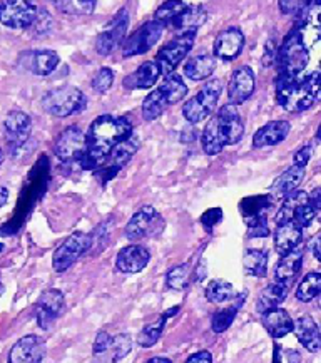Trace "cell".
Returning <instances> with one entry per match:
<instances>
[{"mask_svg": "<svg viewBox=\"0 0 321 363\" xmlns=\"http://www.w3.org/2000/svg\"><path fill=\"white\" fill-rule=\"evenodd\" d=\"M27 67L37 76H49L59 66V55L54 50H34L27 54Z\"/></svg>", "mask_w": 321, "mask_h": 363, "instance_id": "cell-30", "label": "cell"}, {"mask_svg": "<svg viewBox=\"0 0 321 363\" xmlns=\"http://www.w3.org/2000/svg\"><path fill=\"white\" fill-rule=\"evenodd\" d=\"M321 76L318 71L310 76L290 79L278 76L276 79V101L288 113H303L320 99Z\"/></svg>", "mask_w": 321, "mask_h": 363, "instance_id": "cell-3", "label": "cell"}, {"mask_svg": "<svg viewBox=\"0 0 321 363\" xmlns=\"http://www.w3.org/2000/svg\"><path fill=\"white\" fill-rule=\"evenodd\" d=\"M37 13L34 0H0V24L11 29H27Z\"/></svg>", "mask_w": 321, "mask_h": 363, "instance_id": "cell-9", "label": "cell"}, {"mask_svg": "<svg viewBox=\"0 0 321 363\" xmlns=\"http://www.w3.org/2000/svg\"><path fill=\"white\" fill-rule=\"evenodd\" d=\"M128 26H129V13L124 9V11H120L118 16H116L109 29L97 35V40H96L97 52L101 55L113 54V50L118 48V45H120V42L124 40L125 32H128Z\"/></svg>", "mask_w": 321, "mask_h": 363, "instance_id": "cell-14", "label": "cell"}, {"mask_svg": "<svg viewBox=\"0 0 321 363\" xmlns=\"http://www.w3.org/2000/svg\"><path fill=\"white\" fill-rule=\"evenodd\" d=\"M311 156H313V146L311 144H306L300 149V151L295 152V157H293V164L295 166H300V167H306L308 164Z\"/></svg>", "mask_w": 321, "mask_h": 363, "instance_id": "cell-49", "label": "cell"}, {"mask_svg": "<svg viewBox=\"0 0 321 363\" xmlns=\"http://www.w3.org/2000/svg\"><path fill=\"white\" fill-rule=\"evenodd\" d=\"M271 196H251L244 198L243 201H241L240 209L241 213H243V218L248 228L266 223V215L269 208H271Z\"/></svg>", "mask_w": 321, "mask_h": 363, "instance_id": "cell-23", "label": "cell"}, {"mask_svg": "<svg viewBox=\"0 0 321 363\" xmlns=\"http://www.w3.org/2000/svg\"><path fill=\"white\" fill-rule=\"evenodd\" d=\"M303 178H305V167L293 164L291 167H288L285 173L274 179L271 189H269V196L273 199H283L286 194H290L291 191L298 189V186L301 184Z\"/></svg>", "mask_w": 321, "mask_h": 363, "instance_id": "cell-26", "label": "cell"}, {"mask_svg": "<svg viewBox=\"0 0 321 363\" xmlns=\"http://www.w3.org/2000/svg\"><path fill=\"white\" fill-rule=\"evenodd\" d=\"M84 4H86L87 7H91L92 11H94V7H96V0H82Z\"/></svg>", "mask_w": 321, "mask_h": 363, "instance_id": "cell-57", "label": "cell"}, {"mask_svg": "<svg viewBox=\"0 0 321 363\" xmlns=\"http://www.w3.org/2000/svg\"><path fill=\"white\" fill-rule=\"evenodd\" d=\"M164 32V24L162 22L152 21L139 27L133 35H129L123 44V55L124 57H133V55L146 54L157 44Z\"/></svg>", "mask_w": 321, "mask_h": 363, "instance_id": "cell-11", "label": "cell"}, {"mask_svg": "<svg viewBox=\"0 0 321 363\" xmlns=\"http://www.w3.org/2000/svg\"><path fill=\"white\" fill-rule=\"evenodd\" d=\"M4 128H6L9 146L12 149H18L29 141L32 133V119L29 114L22 113V111H12V113L7 114Z\"/></svg>", "mask_w": 321, "mask_h": 363, "instance_id": "cell-16", "label": "cell"}, {"mask_svg": "<svg viewBox=\"0 0 321 363\" xmlns=\"http://www.w3.org/2000/svg\"><path fill=\"white\" fill-rule=\"evenodd\" d=\"M291 131V124L288 121H271L256 131L253 138V147L261 149L268 146H276L285 141Z\"/></svg>", "mask_w": 321, "mask_h": 363, "instance_id": "cell-20", "label": "cell"}, {"mask_svg": "<svg viewBox=\"0 0 321 363\" xmlns=\"http://www.w3.org/2000/svg\"><path fill=\"white\" fill-rule=\"evenodd\" d=\"M223 92V82L220 79H211L208 81L201 89L198 91L196 96L183 106V116L191 124H198L201 121L208 119L214 113L218 101H220Z\"/></svg>", "mask_w": 321, "mask_h": 363, "instance_id": "cell-5", "label": "cell"}, {"mask_svg": "<svg viewBox=\"0 0 321 363\" xmlns=\"http://www.w3.org/2000/svg\"><path fill=\"white\" fill-rule=\"evenodd\" d=\"M243 268L251 277L263 278L268 274V253L264 250H248L243 256Z\"/></svg>", "mask_w": 321, "mask_h": 363, "instance_id": "cell-35", "label": "cell"}, {"mask_svg": "<svg viewBox=\"0 0 321 363\" xmlns=\"http://www.w3.org/2000/svg\"><path fill=\"white\" fill-rule=\"evenodd\" d=\"M232 296H235V288H232L230 281L213 280L206 286V298L211 303H225V301L232 300Z\"/></svg>", "mask_w": 321, "mask_h": 363, "instance_id": "cell-40", "label": "cell"}, {"mask_svg": "<svg viewBox=\"0 0 321 363\" xmlns=\"http://www.w3.org/2000/svg\"><path fill=\"white\" fill-rule=\"evenodd\" d=\"M313 255H315V258L320 262V259H321V255H320V236H316L315 241H313Z\"/></svg>", "mask_w": 321, "mask_h": 363, "instance_id": "cell-54", "label": "cell"}, {"mask_svg": "<svg viewBox=\"0 0 321 363\" xmlns=\"http://www.w3.org/2000/svg\"><path fill=\"white\" fill-rule=\"evenodd\" d=\"M146 363H173L169 360V358H164V357H154L151 358V360L146 362Z\"/></svg>", "mask_w": 321, "mask_h": 363, "instance_id": "cell-55", "label": "cell"}, {"mask_svg": "<svg viewBox=\"0 0 321 363\" xmlns=\"http://www.w3.org/2000/svg\"><path fill=\"white\" fill-rule=\"evenodd\" d=\"M92 246V235L89 233L76 231L72 233L69 238L64 241L62 245L55 250L54 258H52V267L57 273L66 272L72 267L74 263L81 258L82 255H86Z\"/></svg>", "mask_w": 321, "mask_h": 363, "instance_id": "cell-7", "label": "cell"}, {"mask_svg": "<svg viewBox=\"0 0 321 363\" xmlns=\"http://www.w3.org/2000/svg\"><path fill=\"white\" fill-rule=\"evenodd\" d=\"M254 89L256 76L253 69L248 66L240 67L238 71L232 74L230 86H227V99H230V104H243L244 101H248L254 94Z\"/></svg>", "mask_w": 321, "mask_h": 363, "instance_id": "cell-17", "label": "cell"}, {"mask_svg": "<svg viewBox=\"0 0 321 363\" xmlns=\"http://www.w3.org/2000/svg\"><path fill=\"white\" fill-rule=\"evenodd\" d=\"M86 102V96L81 89L74 86H62L49 91L42 97V108L55 118H67L82 111Z\"/></svg>", "mask_w": 321, "mask_h": 363, "instance_id": "cell-6", "label": "cell"}, {"mask_svg": "<svg viewBox=\"0 0 321 363\" xmlns=\"http://www.w3.org/2000/svg\"><path fill=\"white\" fill-rule=\"evenodd\" d=\"M261 322L273 338H283L293 332V318L286 310L280 308V306L264 311Z\"/></svg>", "mask_w": 321, "mask_h": 363, "instance_id": "cell-27", "label": "cell"}, {"mask_svg": "<svg viewBox=\"0 0 321 363\" xmlns=\"http://www.w3.org/2000/svg\"><path fill=\"white\" fill-rule=\"evenodd\" d=\"M274 363H280V347L274 345Z\"/></svg>", "mask_w": 321, "mask_h": 363, "instance_id": "cell-56", "label": "cell"}, {"mask_svg": "<svg viewBox=\"0 0 321 363\" xmlns=\"http://www.w3.org/2000/svg\"><path fill=\"white\" fill-rule=\"evenodd\" d=\"M32 26H34L35 34L42 35V34H45V32H49L50 29H52L54 21H52V17H50V13L45 11V9H40V11H37Z\"/></svg>", "mask_w": 321, "mask_h": 363, "instance_id": "cell-45", "label": "cell"}, {"mask_svg": "<svg viewBox=\"0 0 321 363\" xmlns=\"http://www.w3.org/2000/svg\"><path fill=\"white\" fill-rule=\"evenodd\" d=\"M305 203H308V193H306V191L295 189V191H291L290 194H286V196L283 198V204H281L280 211H278V215H276L278 225L293 221L295 211L301 206V204H305Z\"/></svg>", "mask_w": 321, "mask_h": 363, "instance_id": "cell-33", "label": "cell"}, {"mask_svg": "<svg viewBox=\"0 0 321 363\" xmlns=\"http://www.w3.org/2000/svg\"><path fill=\"white\" fill-rule=\"evenodd\" d=\"M4 250V245H0V251H2Z\"/></svg>", "mask_w": 321, "mask_h": 363, "instance_id": "cell-60", "label": "cell"}, {"mask_svg": "<svg viewBox=\"0 0 321 363\" xmlns=\"http://www.w3.org/2000/svg\"><path fill=\"white\" fill-rule=\"evenodd\" d=\"M310 62L308 48L305 44V35L301 29H295L283 42L280 52H278V76L298 79Z\"/></svg>", "mask_w": 321, "mask_h": 363, "instance_id": "cell-4", "label": "cell"}, {"mask_svg": "<svg viewBox=\"0 0 321 363\" xmlns=\"http://www.w3.org/2000/svg\"><path fill=\"white\" fill-rule=\"evenodd\" d=\"M301 240H303V230L293 221L278 225L276 231H274V248H276L280 256L296 250Z\"/></svg>", "mask_w": 321, "mask_h": 363, "instance_id": "cell-24", "label": "cell"}, {"mask_svg": "<svg viewBox=\"0 0 321 363\" xmlns=\"http://www.w3.org/2000/svg\"><path fill=\"white\" fill-rule=\"evenodd\" d=\"M84 149H86V134L77 125H69L55 139L54 155L62 162H74L81 160Z\"/></svg>", "mask_w": 321, "mask_h": 363, "instance_id": "cell-12", "label": "cell"}, {"mask_svg": "<svg viewBox=\"0 0 321 363\" xmlns=\"http://www.w3.org/2000/svg\"><path fill=\"white\" fill-rule=\"evenodd\" d=\"M286 296H288V288L280 285V283L268 285L266 288H263L261 293H259L258 303H256V311L263 315L264 311L278 308V306L286 300Z\"/></svg>", "mask_w": 321, "mask_h": 363, "instance_id": "cell-31", "label": "cell"}, {"mask_svg": "<svg viewBox=\"0 0 321 363\" xmlns=\"http://www.w3.org/2000/svg\"><path fill=\"white\" fill-rule=\"evenodd\" d=\"M208 13L201 6H188L178 17L173 18V29L178 34H196L199 27L206 22Z\"/></svg>", "mask_w": 321, "mask_h": 363, "instance_id": "cell-25", "label": "cell"}, {"mask_svg": "<svg viewBox=\"0 0 321 363\" xmlns=\"http://www.w3.org/2000/svg\"><path fill=\"white\" fill-rule=\"evenodd\" d=\"M248 235L249 236H254V238H266V236L269 235L268 223H261V225L249 226L248 228Z\"/></svg>", "mask_w": 321, "mask_h": 363, "instance_id": "cell-50", "label": "cell"}, {"mask_svg": "<svg viewBox=\"0 0 321 363\" xmlns=\"http://www.w3.org/2000/svg\"><path fill=\"white\" fill-rule=\"evenodd\" d=\"M161 72L154 60H147L141 64V67L136 72L124 79V86L128 89H149L157 82Z\"/></svg>", "mask_w": 321, "mask_h": 363, "instance_id": "cell-28", "label": "cell"}, {"mask_svg": "<svg viewBox=\"0 0 321 363\" xmlns=\"http://www.w3.org/2000/svg\"><path fill=\"white\" fill-rule=\"evenodd\" d=\"M186 363H213V355L206 350L203 352H198L194 353V355H191Z\"/></svg>", "mask_w": 321, "mask_h": 363, "instance_id": "cell-51", "label": "cell"}, {"mask_svg": "<svg viewBox=\"0 0 321 363\" xmlns=\"http://www.w3.org/2000/svg\"><path fill=\"white\" fill-rule=\"evenodd\" d=\"M293 332H295L298 342L311 353H318L321 348V337L318 325L310 315L301 316L293 322Z\"/></svg>", "mask_w": 321, "mask_h": 363, "instance_id": "cell-22", "label": "cell"}, {"mask_svg": "<svg viewBox=\"0 0 321 363\" xmlns=\"http://www.w3.org/2000/svg\"><path fill=\"white\" fill-rule=\"evenodd\" d=\"M111 345H113V337H111L107 332H99L97 333V338L94 342V350L96 355H99V353H104L107 350H111Z\"/></svg>", "mask_w": 321, "mask_h": 363, "instance_id": "cell-48", "label": "cell"}, {"mask_svg": "<svg viewBox=\"0 0 321 363\" xmlns=\"http://www.w3.org/2000/svg\"><path fill=\"white\" fill-rule=\"evenodd\" d=\"M133 134V124L128 118H116V116H99L91 124L86 134V149L81 156L82 169H97L104 164L109 152L116 144L124 141Z\"/></svg>", "mask_w": 321, "mask_h": 363, "instance_id": "cell-1", "label": "cell"}, {"mask_svg": "<svg viewBox=\"0 0 321 363\" xmlns=\"http://www.w3.org/2000/svg\"><path fill=\"white\" fill-rule=\"evenodd\" d=\"M244 136V124L235 104H226L218 111L204 128L201 144L208 156L220 155L226 146L240 143Z\"/></svg>", "mask_w": 321, "mask_h": 363, "instance_id": "cell-2", "label": "cell"}, {"mask_svg": "<svg viewBox=\"0 0 321 363\" xmlns=\"http://www.w3.org/2000/svg\"><path fill=\"white\" fill-rule=\"evenodd\" d=\"M64 293L55 290V288H50V290H45L39 298V303H37V323L42 330H49L50 325H52L60 311L64 308Z\"/></svg>", "mask_w": 321, "mask_h": 363, "instance_id": "cell-15", "label": "cell"}, {"mask_svg": "<svg viewBox=\"0 0 321 363\" xmlns=\"http://www.w3.org/2000/svg\"><path fill=\"white\" fill-rule=\"evenodd\" d=\"M216 59L211 54H201L196 57H191L184 64V76L191 81H204V79L211 77L216 71Z\"/></svg>", "mask_w": 321, "mask_h": 363, "instance_id": "cell-29", "label": "cell"}, {"mask_svg": "<svg viewBox=\"0 0 321 363\" xmlns=\"http://www.w3.org/2000/svg\"><path fill=\"white\" fill-rule=\"evenodd\" d=\"M244 296H246V293H243V296H238L240 298L238 303L230 306V308L216 311V313L211 316V328L214 333H223L231 327L232 322H235L236 315H238L240 306L244 303Z\"/></svg>", "mask_w": 321, "mask_h": 363, "instance_id": "cell-36", "label": "cell"}, {"mask_svg": "<svg viewBox=\"0 0 321 363\" xmlns=\"http://www.w3.org/2000/svg\"><path fill=\"white\" fill-rule=\"evenodd\" d=\"M301 267H303V253L296 248L281 256L274 269V278L280 285L290 288L295 283L298 273L301 272Z\"/></svg>", "mask_w": 321, "mask_h": 363, "instance_id": "cell-21", "label": "cell"}, {"mask_svg": "<svg viewBox=\"0 0 321 363\" xmlns=\"http://www.w3.org/2000/svg\"><path fill=\"white\" fill-rule=\"evenodd\" d=\"M311 0H280L278 6H280V11L286 16H293V13H300L305 11L306 7L310 6Z\"/></svg>", "mask_w": 321, "mask_h": 363, "instance_id": "cell-46", "label": "cell"}, {"mask_svg": "<svg viewBox=\"0 0 321 363\" xmlns=\"http://www.w3.org/2000/svg\"><path fill=\"white\" fill-rule=\"evenodd\" d=\"M321 290V274L320 273H308L306 277L301 280L300 286L296 290V298L303 303H308V301L313 300L320 295Z\"/></svg>", "mask_w": 321, "mask_h": 363, "instance_id": "cell-38", "label": "cell"}, {"mask_svg": "<svg viewBox=\"0 0 321 363\" xmlns=\"http://www.w3.org/2000/svg\"><path fill=\"white\" fill-rule=\"evenodd\" d=\"M179 308H181V306H174V308L167 310L166 313L162 315L159 320H157V322L151 323V325H146V327L142 328V332L139 333V337H137L139 345H141L142 348L154 347L157 343V340L161 338V333H162V330H164V325L167 322V318H171V316L178 313Z\"/></svg>", "mask_w": 321, "mask_h": 363, "instance_id": "cell-32", "label": "cell"}, {"mask_svg": "<svg viewBox=\"0 0 321 363\" xmlns=\"http://www.w3.org/2000/svg\"><path fill=\"white\" fill-rule=\"evenodd\" d=\"M114 84V72L109 67H102L99 72L96 74V77L92 79V89L99 94H106L107 91L113 87Z\"/></svg>", "mask_w": 321, "mask_h": 363, "instance_id": "cell-43", "label": "cell"}, {"mask_svg": "<svg viewBox=\"0 0 321 363\" xmlns=\"http://www.w3.org/2000/svg\"><path fill=\"white\" fill-rule=\"evenodd\" d=\"M191 274H193V267H191V263H183L179 264V267H174L173 269L167 272V277H166L167 286L176 291L186 290L191 283Z\"/></svg>", "mask_w": 321, "mask_h": 363, "instance_id": "cell-37", "label": "cell"}, {"mask_svg": "<svg viewBox=\"0 0 321 363\" xmlns=\"http://www.w3.org/2000/svg\"><path fill=\"white\" fill-rule=\"evenodd\" d=\"M151 262V253L141 245H129L118 253L116 268L120 273H139Z\"/></svg>", "mask_w": 321, "mask_h": 363, "instance_id": "cell-19", "label": "cell"}, {"mask_svg": "<svg viewBox=\"0 0 321 363\" xmlns=\"http://www.w3.org/2000/svg\"><path fill=\"white\" fill-rule=\"evenodd\" d=\"M316 215H318V213H316V209L311 206L310 203H305V204H301V206L295 211V216H293V223H295L296 226H300L301 230H303V228H308L311 223H313Z\"/></svg>", "mask_w": 321, "mask_h": 363, "instance_id": "cell-44", "label": "cell"}, {"mask_svg": "<svg viewBox=\"0 0 321 363\" xmlns=\"http://www.w3.org/2000/svg\"><path fill=\"white\" fill-rule=\"evenodd\" d=\"M221 220H223L221 208H211L201 216V225L204 226V230L206 231H211Z\"/></svg>", "mask_w": 321, "mask_h": 363, "instance_id": "cell-47", "label": "cell"}, {"mask_svg": "<svg viewBox=\"0 0 321 363\" xmlns=\"http://www.w3.org/2000/svg\"><path fill=\"white\" fill-rule=\"evenodd\" d=\"M194 39H196V34H181L176 39L167 42L154 60L159 67L161 76H169L176 71V67L183 62L186 55L193 49Z\"/></svg>", "mask_w": 321, "mask_h": 363, "instance_id": "cell-8", "label": "cell"}, {"mask_svg": "<svg viewBox=\"0 0 321 363\" xmlns=\"http://www.w3.org/2000/svg\"><path fill=\"white\" fill-rule=\"evenodd\" d=\"M244 48V35L238 27H230L220 32L214 40L213 52L214 57H220L223 60H232L243 52Z\"/></svg>", "mask_w": 321, "mask_h": 363, "instance_id": "cell-18", "label": "cell"}, {"mask_svg": "<svg viewBox=\"0 0 321 363\" xmlns=\"http://www.w3.org/2000/svg\"><path fill=\"white\" fill-rule=\"evenodd\" d=\"M186 7H188V4H184L183 0H166V2L156 11L154 21L162 22V24L171 22L173 18L178 17Z\"/></svg>", "mask_w": 321, "mask_h": 363, "instance_id": "cell-41", "label": "cell"}, {"mask_svg": "<svg viewBox=\"0 0 321 363\" xmlns=\"http://www.w3.org/2000/svg\"><path fill=\"white\" fill-rule=\"evenodd\" d=\"M6 291V288H4V285H2V281H0V295H2V293Z\"/></svg>", "mask_w": 321, "mask_h": 363, "instance_id": "cell-59", "label": "cell"}, {"mask_svg": "<svg viewBox=\"0 0 321 363\" xmlns=\"http://www.w3.org/2000/svg\"><path fill=\"white\" fill-rule=\"evenodd\" d=\"M157 89L161 91L162 96H164L167 106L176 104V102L183 101L184 97L188 96V86H186L183 79L174 72L169 74V76H166L164 82H162L161 87H157Z\"/></svg>", "mask_w": 321, "mask_h": 363, "instance_id": "cell-34", "label": "cell"}, {"mask_svg": "<svg viewBox=\"0 0 321 363\" xmlns=\"http://www.w3.org/2000/svg\"><path fill=\"white\" fill-rule=\"evenodd\" d=\"M111 348H113V362L116 363L123 360V358L131 352L133 338L129 337L128 333H120L116 338H113V345H111Z\"/></svg>", "mask_w": 321, "mask_h": 363, "instance_id": "cell-42", "label": "cell"}, {"mask_svg": "<svg viewBox=\"0 0 321 363\" xmlns=\"http://www.w3.org/2000/svg\"><path fill=\"white\" fill-rule=\"evenodd\" d=\"M44 340L37 335H27L21 338L9 353V363H42L45 357Z\"/></svg>", "mask_w": 321, "mask_h": 363, "instance_id": "cell-13", "label": "cell"}, {"mask_svg": "<svg viewBox=\"0 0 321 363\" xmlns=\"http://www.w3.org/2000/svg\"><path fill=\"white\" fill-rule=\"evenodd\" d=\"M166 108L167 102L164 99V96L161 94V91H152L142 102V118L146 121H154L164 113Z\"/></svg>", "mask_w": 321, "mask_h": 363, "instance_id": "cell-39", "label": "cell"}, {"mask_svg": "<svg viewBox=\"0 0 321 363\" xmlns=\"http://www.w3.org/2000/svg\"><path fill=\"white\" fill-rule=\"evenodd\" d=\"M7 199H9L7 188H2V186H0V208L7 203Z\"/></svg>", "mask_w": 321, "mask_h": 363, "instance_id": "cell-53", "label": "cell"}, {"mask_svg": "<svg viewBox=\"0 0 321 363\" xmlns=\"http://www.w3.org/2000/svg\"><path fill=\"white\" fill-rule=\"evenodd\" d=\"M4 162V151H2V147H0V164H2Z\"/></svg>", "mask_w": 321, "mask_h": 363, "instance_id": "cell-58", "label": "cell"}, {"mask_svg": "<svg viewBox=\"0 0 321 363\" xmlns=\"http://www.w3.org/2000/svg\"><path fill=\"white\" fill-rule=\"evenodd\" d=\"M286 355H288V360H290V363H300V360H301L300 353L295 350H288Z\"/></svg>", "mask_w": 321, "mask_h": 363, "instance_id": "cell-52", "label": "cell"}, {"mask_svg": "<svg viewBox=\"0 0 321 363\" xmlns=\"http://www.w3.org/2000/svg\"><path fill=\"white\" fill-rule=\"evenodd\" d=\"M162 228H164V221L159 213L152 206H144L137 213H134V216L129 220L125 226V238L129 241L149 238V236L161 233Z\"/></svg>", "mask_w": 321, "mask_h": 363, "instance_id": "cell-10", "label": "cell"}]
</instances>
